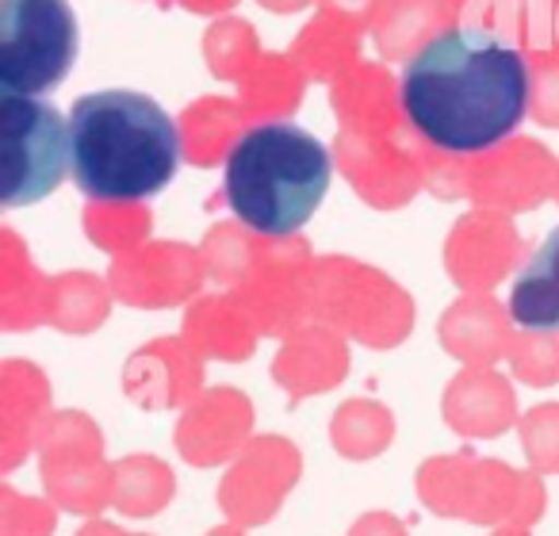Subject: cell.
I'll return each mask as SVG.
<instances>
[{"label": "cell", "instance_id": "cell-1", "mask_svg": "<svg viewBox=\"0 0 559 536\" xmlns=\"http://www.w3.org/2000/svg\"><path fill=\"white\" fill-rule=\"evenodd\" d=\"M528 62L483 27H449L406 62L403 116L444 154H483L521 127L528 111Z\"/></svg>", "mask_w": 559, "mask_h": 536}, {"label": "cell", "instance_id": "cell-2", "mask_svg": "<svg viewBox=\"0 0 559 536\" xmlns=\"http://www.w3.org/2000/svg\"><path fill=\"white\" fill-rule=\"evenodd\" d=\"M73 180L88 200L131 203L157 195L180 169L173 116L146 93L104 88L70 111Z\"/></svg>", "mask_w": 559, "mask_h": 536}, {"label": "cell", "instance_id": "cell-3", "mask_svg": "<svg viewBox=\"0 0 559 536\" xmlns=\"http://www.w3.org/2000/svg\"><path fill=\"white\" fill-rule=\"evenodd\" d=\"M330 150L296 123H257L226 154L223 195L257 234H296L326 200Z\"/></svg>", "mask_w": 559, "mask_h": 536}, {"label": "cell", "instance_id": "cell-4", "mask_svg": "<svg viewBox=\"0 0 559 536\" xmlns=\"http://www.w3.org/2000/svg\"><path fill=\"white\" fill-rule=\"evenodd\" d=\"M70 0H0V93L47 96L78 62Z\"/></svg>", "mask_w": 559, "mask_h": 536}, {"label": "cell", "instance_id": "cell-5", "mask_svg": "<svg viewBox=\"0 0 559 536\" xmlns=\"http://www.w3.org/2000/svg\"><path fill=\"white\" fill-rule=\"evenodd\" d=\"M73 172L70 123L39 96H0V200L39 203Z\"/></svg>", "mask_w": 559, "mask_h": 536}, {"label": "cell", "instance_id": "cell-6", "mask_svg": "<svg viewBox=\"0 0 559 536\" xmlns=\"http://www.w3.org/2000/svg\"><path fill=\"white\" fill-rule=\"evenodd\" d=\"M510 319L521 330L559 334V226L544 238V246L533 253V261L513 281Z\"/></svg>", "mask_w": 559, "mask_h": 536}]
</instances>
